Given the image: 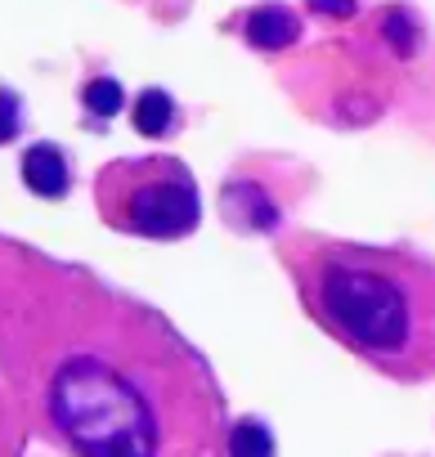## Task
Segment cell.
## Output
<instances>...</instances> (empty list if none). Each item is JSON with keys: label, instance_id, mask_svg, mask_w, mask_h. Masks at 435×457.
Instances as JSON below:
<instances>
[{"label": "cell", "instance_id": "cell-1", "mask_svg": "<svg viewBox=\"0 0 435 457\" xmlns=\"http://www.w3.org/2000/svg\"><path fill=\"white\" fill-rule=\"evenodd\" d=\"M0 381L10 435L63 457H230L206 354L153 305L19 238L0 247Z\"/></svg>", "mask_w": 435, "mask_h": 457}, {"label": "cell", "instance_id": "cell-2", "mask_svg": "<svg viewBox=\"0 0 435 457\" xmlns=\"http://www.w3.org/2000/svg\"><path fill=\"white\" fill-rule=\"evenodd\" d=\"M301 310L341 350L395 381H435V261L328 238H279Z\"/></svg>", "mask_w": 435, "mask_h": 457}, {"label": "cell", "instance_id": "cell-3", "mask_svg": "<svg viewBox=\"0 0 435 457\" xmlns=\"http://www.w3.org/2000/svg\"><path fill=\"white\" fill-rule=\"evenodd\" d=\"M95 206L99 220L117 234L175 243L188 238L202 220L197 179L180 157L148 153V157H117L95 175Z\"/></svg>", "mask_w": 435, "mask_h": 457}, {"label": "cell", "instance_id": "cell-4", "mask_svg": "<svg viewBox=\"0 0 435 457\" xmlns=\"http://www.w3.org/2000/svg\"><path fill=\"white\" fill-rule=\"evenodd\" d=\"M23 179L41 197H63L72 188V162L63 157L59 144H32L23 153Z\"/></svg>", "mask_w": 435, "mask_h": 457}, {"label": "cell", "instance_id": "cell-5", "mask_svg": "<svg viewBox=\"0 0 435 457\" xmlns=\"http://www.w3.org/2000/svg\"><path fill=\"white\" fill-rule=\"evenodd\" d=\"M243 37L252 46H261V50H288L301 37V19L288 5H256L243 19Z\"/></svg>", "mask_w": 435, "mask_h": 457}, {"label": "cell", "instance_id": "cell-6", "mask_svg": "<svg viewBox=\"0 0 435 457\" xmlns=\"http://www.w3.org/2000/svg\"><path fill=\"white\" fill-rule=\"evenodd\" d=\"M130 121H135V130L148 135V139L171 135V126H175V104H171V95H166V90H144V95L135 99Z\"/></svg>", "mask_w": 435, "mask_h": 457}, {"label": "cell", "instance_id": "cell-7", "mask_svg": "<svg viewBox=\"0 0 435 457\" xmlns=\"http://www.w3.org/2000/svg\"><path fill=\"white\" fill-rule=\"evenodd\" d=\"M117 104H121L117 81H90V86H86V108H90V112H104V117H108Z\"/></svg>", "mask_w": 435, "mask_h": 457}, {"label": "cell", "instance_id": "cell-8", "mask_svg": "<svg viewBox=\"0 0 435 457\" xmlns=\"http://www.w3.org/2000/svg\"><path fill=\"white\" fill-rule=\"evenodd\" d=\"M310 5H314L319 14H332V19H346V14H355V0H310Z\"/></svg>", "mask_w": 435, "mask_h": 457}]
</instances>
